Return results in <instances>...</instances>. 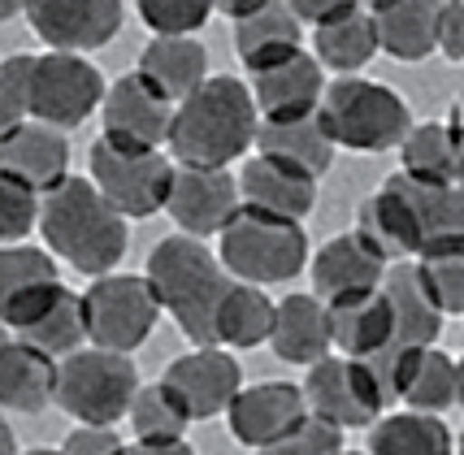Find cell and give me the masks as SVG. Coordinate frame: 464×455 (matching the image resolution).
I'll return each instance as SVG.
<instances>
[{
	"label": "cell",
	"instance_id": "obj_1",
	"mask_svg": "<svg viewBox=\"0 0 464 455\" xmlns=\"http://www.w3.org/2000/svg\"><path fill=\"white\" fill-rule=\"evenodd\" d=\"M44 252L53 260H65L70 269L87 277L113 274L130 247L126 218L96 191L92 179L65 174V179L40 196V226Z\"/></svg>",
	"mask_w": 464,
	"mask_h": 455
},
{
	"label": "cell",
	"instance_id": "obj_2",
	"mask_svg": "<svg viewBox=\"0 0 464 455\" xmlns=\"http://www.w3.org/2000/svg\"><path fill=\"white\" fill-rule=\"evenodd\" d=\"M256 104L243 79L230 74H208V79L174 104L169 121V152L179 165H208L226 169L230 160L247 157L256 139Z\"/></svg>",
	"mask_w": 464,
	"mask_h": 455
},
{
	"label": "cell",
	"instance_id": "obj_3",
	"mask_svg": "<svg viewBox=\"0 0 464 455\" xmlns=\"http://www.w3.org/2000/svg\"><path fill=\"white\" fill-rule=\"evenodd\" d=\"M148 282L161 299V313L174 317L182 334L196 347H218L213 343V313L218 299L230 286V274L222 269L218 252L191 235H169L152 247L148 257Z\"/></svg>",
	"mask_w": 464,
	"mask_h": 455
},
{
	"label": "cell",
	"instance_id": "obj_4",
	"mask_svg": "<svg viewBox=\"0 0 464 455\" xmlns=\"http://www.w3.org/2000/svg\"><path fill=\"white\" fill-rule=\"evenodd\" d=\"M317 121L325 126L334 148L391 152L412 131V109H408V100L395 87L361 79V74H343V79L325 82L322 104H317Z\"/></svg>",
	"mask_w": 464,
	"mask_h": 455
},
{
	"label": "cell",
	"instance_id": "obj_5",
	"mask_svg": "<svg viewBox=\"0 0 464 455\" xmlns=\"http://www.w3.org/2000/svg\"><path fill=\"white\" fill-rule=\"evenodd\" d=\"M222 269L235 282H252V286H274V282H291L295 274L308 269V235L304 221L269 218L256 208H243L226 221L222 230Z\"/></svg>",
	"mask_w": 464,
	"mask_h": 455
},
{
	"label": "cell",
	"instance_id": "obj_6",
	"mask_svg": "<svg viewBox=\"0 0 464 455\" xmlns=\"http://www.w3.org/2000/svg\"><path fill=\"white\" fill-rule=\"evenodd\" d=\"M140 391L135 360L104 347H79L57 360L53 403L79 425H118Z\"/></svg>",
	"mask_w": 464,
	"mask_h": 455
},
{
	"label": "cell",
	"instance_id": "obj_7",
	"mask_svg": "<svg viewBox=\"0 0 464 455\" xmlns=\"http://www.w3.org/2000/svg\"><path fill=\"white\" fill-rule=\"evenodd\" d=\"M87 343L104 352L135 356L161 321V299L143 274H101L82 291Z\"/></svg>",
	"mask_w": 464,
	"mask_h": 455
},
{
	"label": "cell",
	"instance_id": "obj_8",
	"mask_svg": "<svg viewBox=\"0 0 464 455\" xmlns=\"http://www.w3.org/2000/svg\"><path fill=\"white\" fill-rule=\"evenodd\" d=\"M169 179H174V160L161 148H140L109 135L92 143V182L126 221L165 213Z\"/></svg>",
	"mask_w": 464,
	"mask_h": 455
},
{
	"label": "cell",
	"instance_id": "obj_9",
	"mask_svg": "<svg viewBox=\"0 0 464 455\" xmlns=\"http://www.w3.org/2000/svg\"><path fill=\"white\" fill-rule=\"evenodd\" d=\"M104 74L79 53H44L31 57L26 74V118L44 126H82L104 100Z\"/></svg>",
	"mask_w": 464,
	"mask_h": 455
},
{
	"label": "cell",
	"instance_id": "obj_10",
	"mask_svg": "<svg viewBox=\"0 0 464 455\" xmlns=\"http://www.w3.org/2000/svg\"><path fill=\"white\" fill-rule=\"evenodd\" d=\"M308 416H317L334 430H369L386 412L382 395L373 386V377L364 369V360L352 356H322L308 364V377L300 386Z\"/></svg>",
	"mask_w": 464,
	"mask_h": 455
},
{
	"label": "cell",
	"instance_id": "obj_11",
	"mask_svg": "<svg viewBox=\"0 0 464 455\" xmlns=\"http://www.w3.org/2000/svg\"><path fill=\"white\" fill-rule=\"evenodd\" d=\"M31 31L48 44V53H96L118 40L121 0H26Z\"/></svg>",
	"mask_w": 464,
	"mask_h": 455
},
{
	"label": "cell",
	"instance_id": "obj_12",
	"mask_svg": "<svg viewBox=\"0 0 464 455\" xmlns=\"http://www.w3.org/2000/svg\"><path fill=\"white\" fill-rule=\"evenodd\" d=\"M165 213L174 218L182 235L208 238L239 213V182L230 169H208V165H174Z\"/></svg>",
	"mask_w": 464,
	"mask_h": 455
},
{
	"label": "cell",
	"instance_id": "obj_13",
	"mask_svg": "<svg viewBox=\"0 0 464 455\" xmlns=\"http://www.w3.org/2000/svg\"><path fill=\"white\" fill-rule=\"evenodd\" d=\"M57 260L31 243H5L0 247V325L22 334L44 308L61 295Z\"/></svg>",
	"mask_w": 464,
	"mask_h": 455
},
{
	"label": "cell",
	"instance_id": "obj_14",
	"mask_svg": "<svg viewBox=\"0 0 464 455\" xmlns=\"http://www.w3.org/2000/svg\"><path fill=\"white\" fill-rule=\"evenodd\" d=\"M247 92H252V104H256V118L261 121L313 118L325 92V70L317 65V57H308L304 48H295V53L252 70Z\"/></svg>",
	"mask_w": 464,
	"mask_h": 455
},
{
	"label": "cell",
	"instance_id": "obj_15",
	"mask_svg": "<svg viewBox=\"0 0 464 455\" xmlns=\"http://www.w3.org/2000/svg\"><path fill=\"white\" fill-rule=\"evenodd\" d=\"M101 113H104V135L109 139L140 143V148H161L169 139L174 100L165 96L157 82L143 79L140 70H130L113 87H104Z\"/></svg>",
	"mask_w": 464,
	"mask_h": 455
},
{
	"label": "cell",
	"instance_id": "obj_16",
	"mask_svg": "<svg viewBox=\"0 0 464 455\" xmlns=\"http://www.w3.org/2000/svg\"><path fill=\"white\" fill-rule=\"evenodd\" d=\"M161 382L187 403L191 421H213V416H222L230 408V399L239 395L243 369L226 347H191L187 356L169 360Z\"/></svg>",
	"mask_w": 464,
	"mask_h": 455
},
{
	"label": "cell",
	"instance_id": "obj_17",
	"mask_svg": "<svg viewBox=\"0 0 464 455\" xmlns=\"http://www.w3.org/2000/svg\"><path fill=\"white\" fill-rule=\"evenodd\" d=\"M308 408L295 382H256V386H239V395L230 399L226 421H230V434L239 438L243 447L261 451L269 442L286 438L300 425Z\"/></svg>",
	"mask_w": 464,
	"mask_h": 455
},
{
	"label": "cell",
	"instance_id": "obj_18",
	"mask_svg": "<svg viewBox=\"0 0 464 455\" xmlns=\"http://www.w3.org/2000/svg\"><path fill=\"white\" fill-rule=\"evenodd\" d=\"M239 204L243 208H256L269 218H286V221H304L317 208V182L313 174H304L300 165H291L283 157H256L239 169Z\"/></svg>",
	"mask_w": 464,
	"mask_h": 455
},
{
	"label": "cell",
	"instance_id": "obj_19",
	"mask_svg": "<svg viewBox=\"0 0 464 455\" xmlns=\"http://www.w3.org/2000/svg\"><path fill=\"white\" fill-rule=\"evenodd\" d=\"M386 265H391V260H386L369 238L356 235V230H347V235L330 238L322 252L313 257V265H308V274H313V295L322 299V304L369 295V291L382 286Z\"/></svg>",
	"mask_w": 464,
	"mask_h": 455
},
{
	"label": "cell",
	"instance_id": "obj_20",
	"mask_svg": "<svg viewBox=\"0 0 464 455\" xmlns=\"http://www.w3.org/2000/svg\"><path fill=\"white\" fill-rule=\"evenodd\" d=\"M0 169L44 196L70 174V139L57 126L26 118L14 135L0 139Z\"/></svg>",
	"mask_w": 464,
	"mask_h": 455
},
{
	"label": "cell",
	"instance_id": "obj_21",
	"mask_svg": "<svg viewBox=\"0 0 464 455\" xmlns=\"http://www.w3.org/2000/svg\"><path fill=\"white\" fill-rule=\"evenodd\" d=\"M269 347L283 364H317L330 356V317L317 295H286L274 304V325H269Z\"/></svg>",
	"mask_w": 464,
	"mask_h": 455
},
{
	"label": "cell",
	"instance_id": "obj_22",
	"mask_svg": "<svg viewBox=\"0 0 464 455\" xmlns=\"http://www.w3.org/2000/svg\"><path fill=\"white\" fill-rule=\"evenodd\" d=\"M378 291L391 308V343H400V347H434L439 343L447 317L425 299L421 282L412 274V260H391Z\"/></svg>",
	"mask_w": 464,
	"mask_h": 455
},
{
	"label": "cell",
	"instance_id": "obj_23",
	"mask_svg": "<svg viewBox=\"0 0 464 455\" xmlns=\"http://www.w3.org/2000/svg\"><path fill=\"white\" fill-rule=\"evenodd\" d=\"M53 382H57V360L0 325V408L40 412L44 403H53Z\"/></svg>",
	"mask_w": 464,
	"mask_h": 455
},
{
	"label": "cell",
	"instance_id": "obj_24",
	"mask_svg": "<svg viewBox=\"0 0 464 455\" xmlns=\"http://www.w3.org/2000/svg\"><path fill=\"white\" fill-rule=\"evenodd\" d=\"M391 187L404 196L408 213H412V221H417L421 252L464 243V191L460 187L421 182V179H412V174H391Z\"/></svg>",
	"mask_w": 464,
	"mask_h": 455
},
{
	"label": "cell",
	"instance_id": "obj_25",
	"mask_svg": "<svg viewBox=\"0 0 464 455\" xmlns=\"http://www.w3.org/2000/svg\"><path fill=\"white\" fill-rule=\"evenodd\" d=\"M439 9L443 0H382L378 9H369L378 31V53L395 61H425L434 53Z\"/></svg>",
	"mask_w": 464,
	"mask_h": 455
},
{
	"label": "cell",
	"instance_id": "obj_26",
	"mask_svg": "<svg viewBox=\"0 0 464 455\" xmlns=\"http://www.w3.org/2000/svg\"><path fill=\"white\" fill-rule=\"evenodd\" d=\"M400 157L404 169L421 182H443V187H460V169H464V148H460V118L456 109L447 113V121H425L400 139Z\"/></svg>",
	"mask_w": 464,
	"mask_h": 455
},
{
	"label": "cell",
	"instance_id": "obj_27",
	"mask_svg": "<svg viewBox=\"0 0 464 455\" xmlns=\"http://www.w3.org/2000/svg\"><path fill=\"white\" fill-rule=\"evenodd\" d=\"M325 317H330V347H339V356L369 360L391 343V308L382 291L334 299L325 304Z\"/></svg>",
	"mask_w": 464,
	"mask_h": 455
},
{
	"label": "cell",
	"instance_id": "obj_28",
	"mask_svg": "<svg viewBox=\"0 0 464 455\" xmlns=\"http://www.w3.org/2000/svg\"><path fill=\"white\" fill-rule=\"evenodd\" d=\"M135 70L179 104L182 96H191L208 79V53H204V44L196 35H152L148 48L140 53Z\"/></svg>",
	"mask_w": 464,
	"mask_h": 455
},
{
	"label": "cell",
	"instance_id": "obj_29",
	"mask_svg": "<svg viewBox=\"0 0 464 455\" xmlns=\"http://www.w3.org/2000/svg\"><path fill=\"white\" fill-rule=\"evenodd\" d=\"M269 325H274V299L265 295V286L230 282L213 313V343L230 352H256L261 343H269Z\"/></svg>",
	"mask_w": 464,
	"mask_h": 455
},
{
	"label": "cell",
	"instance_id": "obj_30",
	"mask_svg": "<svg viewBox=\"0 0 464 455\" xmlns=\"http://www.w3.org/2000/svg\"><path fill=\"white\" fill-rule=\"evenodd\" d=\"M412 412H434L443 416L447 408L460 403V364L439 347H412L404 360V377H400V399Z\"/></svg>",
	"mask_w": 464,
	"mask_h": 455
},
{
	"label": "cell",
	"instance_id": "obj_31",
	"mask_svg": "<svg viewBox=\"0 0 464 455\" xmlns=\"http://www.w3.org/2000/svg\"><path fill=\"white\" fill-rule=\"evenodd\" d=\"M295 48H304V26L286 9V0H269L256 14L235 22V53L247 65V74L269 65V61L286 57V53H295Z\"/></svg>",
	"mask_w": 464,
	"mask_h": 455
},
{
	"label": "cell",
	"instance_id": "obj_32",
	"mask_svg": "<svg viewBox=\"0 0 464 455\" xmlns=\"http://www.w3.org/2000/svg\"><path fill=\"white\" fill-rule=\"evenodd\" d=\"M256 152L265 157H283L291 165H300L304 174H313V179H325L330 174V165H334V143L325 135V126L313 118H291V121H256Z\"/></svg>",
	"mask_w": 464,
	"mask_h": 455
},
{
	"label": "cell",
	"instance_id": "obj_33",
	"mask_svg": "<svg viewBox=\"0 0 464 455\" xmlns=\"http://www.w3.org/2000/svg\"><path fill=\"white\" fill-rule=\"evenodd\" d=\"M356 235H364L386 260H417L421 257V235H417V221L408 213L404 196L391 187V179L364 199L361 221H356Z\"/></svg>",
	"mask_w": 464,
	"mask_h": 455
},
{
	"label": "cell",
	"instance_id": "obj_34",
	"mask_svg": "<svg viewBox=\"0 0 464 455\" xmlns=\"http://www.w3.org/2000/svg\"><path fill=\"white\" fill-rule=\"evenodd\" d=\"M313 57L322 70H334L339 79L343 74H361L369 61L378 57V31H373V14L356 5L352 14L325 22L313 31Z\"/></svg>",
	"mask_w": 464,
	"mask_h": 455
},
{
	"label": "cell",
	"instance_id": "obj_35",
	"mask_svg": "<svg viewBox=\"0 0 464 455\" xmlns=\"http://www.w3.org/2000/svg\"><path fill=\"white\" fill-rule=\"evenodd\" d=\"M369 451L364 455H456V438L434 412H391L369 425Z\"/></svg>",
	"mask_w": 464,
	"mask_h": 455
},
{
	"label": "cell",
	"instance_id": "obj_36",
	"mask_svg": "<svg viewBox=\"0 0 464 455\" xmlns=\"http://www.w3.org/2000/svg\"><path fill=\"white\" fill-rule=\"evenodd\" d=\"M22 343H31L35 352L44 356H70V352H79L82 343H87V321H82V295L79 291H70V286H61V295L44 308L40 317L31 321L26 330H22Z\"/></svg>",
	"mask_w": 464,
	"mask_h": 455
},
{
	"label": "cell",
	"instance_id": "obj_37",
	"mask_svg": "<svg viewBox=\"0 0 464 455\" xmlns=\"http://www.w3.org/2000/svg\"><path fill=\"white\" fill-rule=\"evenodd\" d=\"M130 430H135V442H182L187 430L196 425L187 403H182L165 382H152V386H140L135 399H130Z\"/></svg>",
	"mask_w": 464,
	"mask_h": 455
},
{
	"label": "cell",
	"instance_id": "obj_38",
	"mask_svg": "<svg viewBox=\"0 0 464 455\" xmlns=\"http://www.w3.org/2000/svg\"><path fill=\"white\" fill-rule=\"evenodd\" d=\"M412 274L421 282L425 299H430L443 317L464 313V243L421 252V257L412 260Z\"/></svg>",
	"mask_w": 464,
	"mask_h": 455
},
{
	"label": "cell",
	"instance_id": "obj_39",
	"mask_svg": "<svg viewBox=\"0 0 464 455\" xmlns=\"http://www.w3.org/2000/svg\"><path fill=\"white\" fill-rule=\"evenodd\" d=\"M152 35H196L213 18V0H135Z\"/></svg>",
	"mask_w": 464,
	"mask_h": 455
},
{
	"label": "cell",
	"instance_id": "obj_40",
	"mask_svg": "<svg viewBox=\"0 0 464 455\" xmlns=\"http://www.w3.org/2000/svg\"><path fill=\"white\" fill-rule=\"evenodd\" d=\"M40 226V191L0 169V247L22 243Z\"/></svg>",
	"mask_w": 464,
	"mask_h": 455
},
{
	"label": "cell",
	"instance_id": "obj_41",
	"mask_svg": "<svg viewBox=\"0 0 464 455\" xmlns=\"http://www.w3.org/2000/svg\"><path fill=\"white\" fill-rule=\"evenodd\" d=\"M339 451H343V430L325 425L317 416H304L291 434L261 447L256 455H339Z\"/></svg>",
	"mask_w": 464,
	"mask_h": 455
},
{
	"label": "cell",
	"instance_id": "obj_42",
	"mask_svg": "<svg viewBox=\"0 0 464 455\" xmlns=\"http://www.w3.org/2000/svg\"><path fill=\"white\" fill-rule=\"evenodd\" d=\"M26 74H31L26 53L0 61V139L14 135L26 121Z\"/></svg>",
	"mask_w": 464,
	"mask_h": 455
},
{
	"label": "cell",
	"instance_id": "obj_43",
	"mask_svg": "<svg viewBox=\"0 0 464 455\" xmlns=\"http://www.w3.org/2000/svg\"><path fill=\"white\" fill-rule=\"evenodd\" d=\"M121 442L113 425H79L74 434H65L61 455H121Z\"/></svg>",
	"mask_w": 464,
	"mask_h": 455
},
{
	"label": "cell",
	"instance_id": "obj_44",
	"mask_svg": "<svg viewBox=\"0 0 464 455\" xmlns=\"http://www.w3.org/2000/svg\"><path fill=\"white\" fill-rule=\"evenodd\" d=\"M434 53H443L447 61H464V0H443Z\"/></svg>",
	"mask_w": 464,
	"mask_h": 455
},
{
	"label": "cell",
	"instance_id": "obj_45",
	"mask_svg": "<svg viewBox=\"0 0 464 455\" xmlns=\"http://www.w3.org/2000/svg\"><path fill=\"white\" fill-rule=\"evenodd\" d=\"M361 0H286V9L300 18V26H325V22L352 14Z\"/></svg>",
	"mask_w": 464,
	"mask_h": 455
},
{
	"label": "cell",
	"instance_id": "obj_46",
	"mask_svg": "<svg viewBox=\"0 0 464 455\" xmlns=\"http://www.w3.org/2000/svg\"><path fill=\"white\" fill-rule=\"evenodd\" d=\"M121 455H196V451H191V442L182 438V442H126Z\"/></svg>",
	"mask_w": 464,
	"mask_h": 455
},
{
	"label": "cell",
	"instance_id": "obj_47",
	"mask_svg": "<svg viewBox=\"0 0 464 455\" xmlns=\"http://www.w3.org/2000/svg\"><path fill=\"white\" fill-rule=\"evenodd\" d=\"M261 5H269V0H213V9H218V14H226L230 22L247 18V14H256Z\"/></svg>",
	"mask_w": 464,
	"mask_h": 455
},
{
	"label": "cell",
	"instance_id": "obj_48",
	"mask_svg": "<svg viewBox=\"0 0 464 455\" xmlns=\"http://www.w3.org/2000/svg\"><path fill=\"white\" fill-rule=\"evenodd\" d=\"M0 455H18V438L9 430V421L0 416Z\"/></svg>",
	"mask_w": 464,
	"mask_h": 455
},
{
	"label": "cell",
	"instance_id": "obj_49",
	"mask_svg": "<svg viewBox=\"0 0 464 455\" xmlns=\"http://www.w3.org/2000/svg\"><path fill=\"white\" fill-rule=\"evenodd\" d=\"M26 9V0H0V22H9L14 14H22Z\"/></svg>",
	"mask_w": 464,
	"mask_h": 455
},
{
	"label": "cell",
	"instance_id": "obj_50",
	"mask_svg": "<svg viewBox=\"0 0 464 455\" xmlns=\"http://www.w3.org/2000/svg\"><path fill=\"white\" fill-rule=\"evenodd\" d=\"M18 455H61V451H53V447H31V451H18Z\"/></svg>",
	"mask_w": 464,
	"mask_h": 455
},
{
	"label": "cell",
	"instance_id": "obj_51",
	"mask_svg": "<svg viewBox=\"0 0 464 455\" xmlns=\"http://www.w3.org/2000/svg\"><path fill=\"white\" fill-rule=\"evenodd\" d=\"M364 9H378V5H382V0H361Z\"/></svg>",
	"mask_w": 464,
	"mask_h": 455
},
{
	"label": "cell",
	"instance_id": "obj_52",
	"mask_svg": "<svg viewBox=\"0 0 464 455\" xmlns=\"http://www.w3.org/2000/svg\"><path fill=\"white\" fill-rule=\"evenodd\" d=\"M339 455H364V451H347V447H343V451H339Z\"/></svg>",
	"mask_w": 464,
	"mask_h": 455
}]
</instances>
